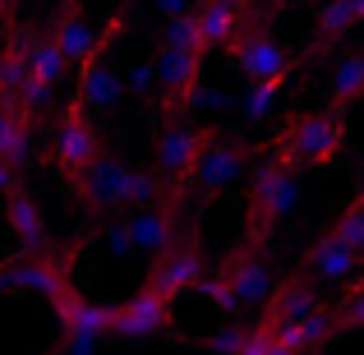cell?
Instances as JSON below:
<instances>
[{
  "mask_svg": "<svg viewBox=\"0 0 364 355\" xmlns=\"http://www.w3.org/2000/svg\"><path fill=\"white\" fill-rule=\"evenodd\" d=\"M291 208H295V171L267 152V157L254 161V171L245 180V235H240V245L263 254L277 235V222Z\"/></svg>",
  "mask_w": 364,
  "mask_h": 355,
  "instance_id": "cell-1",
  "label": "cell"
},
{
  "mask_svg": "<svg viewBox=\"0 0 364 355\" xmlns=\"http://www.w3.org/2000/svg\"><path fill=\"white\" fill-rule=\"evenodd\" d=\"M346 148V111H300L282 124L267 152L277 161H286L291 171L300 166H328Z\"/></svg>",
  "mask_w": 364,
  "mask_h": 355,
  "instance_id": "cell-2",
  "label": "cell"
},
{
  "mask_svg": "<svg viewBox=\"0 0 364 355\" xmlns=\"http://www.w3.org/2000/svg\"><path fill=\"white\" fill-rule=\"evenodd\" d=\"M97 157H102L97 120H92V111L83 107L79 97H70V107L55 116V134H51V143H46V161L60 171L65 185H74V180H79Z\"/></svg>",
  "mask_w": 364,
  "mask_h": 355,
  "instance_id": "cell-3",
  "label": "cell"
},
{
  "mask_svg": "<svg viewBox=\"0 0 364 355\" xmlns=\"http://www.w3.org/2000/svg\"><path fill=\"white\" fill-rule=\"evenodd\" d=\"M152 79L161 83L157 120H185L189 107L198 102V92H203V51L161 42L157 60H152Z\"/></svg>",
  "mask_w": 364,
  "mask_h": 355,
  "instance_id": "cell-4",
  "label": "cell"
},
{
  "mask_svg": "<svg viewBox=\"0 0 364 355\" xmlns=\"http://www.w3.org/2000/svg\"><path fill=\"white\" fill-rule=\"evenodd\" d=\"M208 277V258H203V245H198V231L189 226L185 240H171V249H161V258L152 263L148 272V291H157L161 300L176 304V295H189L198 282Z\"/></svg>",
  "mask_w": 364,
  "mask_h": 355,
  "instance_id": "cell-5",
  "label": "cell"
},
{
  "mask_svg": "<svg viewBox=\"0 0 364 355\" xmlns=\"http://www.w3.org/2000/svg\"><path fill=\"white\" fill-rule=\"evenodd\" d=\"M222 51L245 70L249 83H286V74H291V65H295L291 55H286V46L272 37V28H235V37Z\"/></svg>",
  "mask_w": 364,
  "mask_h": 355,
  "instance_id": "cell-6",
  "label": "cell"
},
{
  "mask_svg": "<svg viewBox=\"0 0 364 355\" xmlns=\"http://www.w3.org/2000/svg\"><path fill=\"white\" fill-rule=\"evenodd\" d=\"M161 332H171V300H161L148 286L116 309H107V337L143 341V337H161Z\"/></svg>",
  "mask_w": 364,
  "mask_h": 355,
  "instance_id": "cell-7",
  "label": "cell"
},
{
  "mask_svg": "<svg viewBox=\"0 0 364 355\" xmlns=\"http://www.w3.org/2000/svg\"><path fill=\"white\" fill-rule=\"evenodd\" d=\"M314 309H323V295H318V286L295 267V272H286L282 282L267 291L263 319L258 323H263V328H295V323H304Z\"/></svg>",
  "mask_w": 364,
  "mask_h": 355,
  "instance_id": "cell-8",
  "label": "cell"
},
{
  "mask_svg": "<svg viewBox=\"0 0 364 355\" xmlns=\"http://www.w3.org/2000/svg\"><path fill=\"white\" fill-rule=\"evenodd\" d=\"M217 277L226 282L235 309H258V304L267 300V291H272V277H267L263 254H254V249H245V245H235L231 254L217 263Z\"/></svg>",
  "mask_w": 364,
  "mask_h": 355,
  "instance_id": "cell-9",
  "label": "cell"
},
{
  "mask_svg": "<svg viewBox=\"0 0 364 355\" xmlns=\"http://www.w3.org/2000/svg\"><path fill=\"white\" fill-rule=\"evenodd\" d=\"M300 272L309 277L314 286H337V282L360 277V254L341 245L337 231L328 226V231H318V235H314V245L300 254Z\"/></svg>",
  "mask_w": 364,
  "mask_h": 355,
  "instance_id": "cell-10",
  "label": "cell"
},
{
  "mask_svg": "<svg viewBox=\"0 0 364 355\" xmlns=\"http://www.w3.org/2000/svg\"><path fill=\"white\" fill-rule=\"evenodd\" d=\"M249 157H254L249 143H231V139L217 134V139L203 148V157H198V171H194V185H189V189H198L203 198H217L249 166Z\"/></svg>",
  "mask_w": 364,
  "mask_h": 355,
  "instance_id": "cell-11",
  "label": "cell"
},
{
  "mask_svg": "<svg viewBox=\"0 0 364 355\" xmlns=\"http://www.w3.org/2000/svg\"><path fill=\"white\" fill-rule=\"evenodd\" d=\"M124 185H129V166L116 161V157H97L70 189L92 208V213H107V208L124 203Z\"/></svg>",
  "mask_w": 364,
  "mask_h": 355,
  "instance_id": "cell-12",
  "label": "cell"
},
{
  "mask_svg": "<svg viewBox=\"0 0 364 355\" xmlns=\"http://www.w3.org/2000/svg\"><path fill=\"white\" fill-rule=\"evenodd\" d=\"M5 222H9V235L18 240L23 254H37V249L51 245V240H46V222H42V208H37L33 189H23V185H9L5 189Z\"/></svg>",
  "mask_w": 364,
  "mask_h": 355,
  "instance_id": "cell-13",
  "label": "cell"
},
{
  "mask_svg": "<svg viewBox=\"0 0 364 355\" xmlns=\"http://www.w3.org/2000/svg\"><path fill=\"white\" fill-rule=\"evenodd\" d=\"M364 18V0H323L318 5V18H314V42L304 51V60H318L323 51L341 42L346 33H355Z\"/></svg>",
  "mask_w": 364,
  "mask_h": 355,
  "instance_id": "cell-14",
  "label": "cell"
},
{
  "mask_svg": "<svg viewBox=\"0 0 364 355\" xmlns=\"http://www.w3.org/2000/svg\"><path fill=\"white\" fill-rule=\"evenodd\" d=\"M51 304H55V319H60V328H65V346H70V341L107 337V309L92 304L88 295H79V286H70V291H65L60 300H51Z\"/></svg>",
  "mask_w": 364,
  "mask_h": 355,
  "instance_id": "cell-15",
  "label": "cell"
},
{
  "mask_svg": "<svg viewBox=\"0 0 364 355\" xmlns=\"http://www.w3.org/2000/svg\"><path fill=\"white\" fill-rule=\"evenodd\" d=\"M37 124L42 120H37L33 111H23L18 102L0 107V161H5L9 171H18V176H23V166H28V148H33Z\"/></svg>",
  "mask_w": 364,
  "mask_h": 355,
  "instance_id": "cell-16",
  "label": "cell"
},
{
  "mask_svg": "<svg viewBox=\"0 0 364 355\" xmlns=\"http://www.w3.org/2000/svg\"><path fill=\"white\" fill-rule=\"evenodd\" d=\"M28 46H33V33L28 28H5L0 37V107L18 102L23 92V79H28Z\"/></svg>",
  "mask_w": 364,
  "mask_h": 355,
  "instance_id": "cell-17",
  "label": "cell"
},
{
  "mask_svg": "<svg viewBox=\"0 0 364 355\" xmlns=\"http://www.w3.org/2000/svg\"><path fill=\"white\" fill-rule=\"evenodd\" d=\"M208 346H213V351H226V355H295L282 341V332L263 328V323H254V328H226L222 337H213Z\"/></svg>",
  "mask_w": 364,
  "mask_h": 355,
  "instance_id": "cell-18",
  "label": "cell"
},
{
  "mask_svg": "<svg viewBox=\"0 0 364 355\" xmlns=\"http://www.w3.org/2000/svg\"><path fill=\"white\" fill-rule=\"evenodd\" d=\"M194 23H198V42H203V51H222V46L235 37V28H240V14H235L231 5L203 0V5L194 9Z\"/></svg>",
  "mask_w": 364,
  "mask_h": 355,
  "instance_id": "cell-19",
  "label": "cell"
},
{
  "mask_svg": "<svg viewBox=\"0 0 364 355\" xmlns=\"http://www.w3.org/2000/svg\"><path fill=\"white\" fill-rule=\"evenodd\" d=\"M46 33H51V42L60 46L65 65H79V55L88 51V42H92V28H88V18H83V5L79 9H60Z\"/></svg>",
  "mask_w": 364,
  "mask_h": 355,
  "instance_id": "cell-20",
  "label": "cell"
},
{
  "mask_svg": "<svg viewBox=\"0 0 364 355\" xmlns=\"http://www.w3.org/2000/svg\"><path fill=\"white\" fill-rule=\"evenodd\" d=\"M360 92H364V55L350 51L346 60L337 65V74H332V111L355 107V102H360Z\"/></svg>",
  "mask_w": 364,
  "mask_h": 355,
  "instance_id": "cell-21",
  "label": "cell"
},
{
  "mask_svg": "<svg viewBox=\"0 0 364 355\" xmlns=\"http://www.w3.org/2000/svg\"><path fill=\"white\" fill-rule=\"evenodd\" d=\"M332 231H337V240H341L346 249L364 254V194H355L346 208H341V217L332 222Z\"/></svg>",
  "mask_w": 364,
  "mask_h": 355,
  "instance_id": "cell-22",
  "label": "cell"
},
{
  "mask_svg": "<svg viewBox=\"0 0 364 355\" xmlns=\"http://www.w3.org/2000/svg\"><path fill=\"white\" fill-rule=\"evenodd\" d=\"M282 92V83H249V97H245V116L249 120H263L272 116V102Z\"/></svg>",
  "mask_w": 364,
  "mask_h": 355,
  "instance_id": "cell-23",
  "label": "cell"
},
{
  "mask_svg": "<svg viewBox=\"0 0 364 355\" xmlns=\"http://www.w3.org/2000/svg\"><path fill=\"white\" fill-rule=\"evenodd\" d=\"M14 9H18V5H9V0H0V33L18 23V18H14Z\"/></svg>",
  "mask_w": 364,
  "mask_h": 355,
  "instance_id": "cell-24",
  "label": "cell"
},
{
  "mask_svg": "<svg viewBox=\"0 0 364 355\" xmlns=\"http://www.w3.org/2000/svg\"><path fill=\"white\" fill-rule=\"evenodd\" d=\"M148 83H152V65H139V70H134V88H148Z\"/></svg>",
  "mask_w": 364,
  "mask_h": 355,
  "instance_id": "cell-25",
  "label": "cell"
},
{
  "mask_svg": "<svg viewBox=\"0 0 364 355\" xmlns=\"http://www.w3.org/2000/svg\"><path fill=\"white\" fill-rule=\"evenodd\" d=\"M161 9H166V14H180L185 5H180V0H161Z\"/></svg>",
  "mask_w": 364,
  "mask_h": 355,
  "instance_id": "cell-26",
  "label": "cell"
},
{
  "mask_svg": "<svg viewBox=\"0 0 364 355\" xmlns=\"http://www.w3.org/2000/svg\"><path fill=\"white\" fill-rule=\"evenodd\" d=\"M217 5H231V9H235V14H240V5H245V0H217Z\"/></svg>",
  "mask_w": 364,
  "mask_h": 355,
  "instance_id": "cell-27",
  "label": "cell"
},
{
  "mask_svg": "<svg viewBox=\"0 0 364 355\" xmlns=\"http://www.w3.org/2000/svg\"><path fill=\"white\" fill-rule=\"evenodd\" d=\"M83 5V0H60V9H79Z\"/></svg>",
  "mask_w": 364,
  "mask_h": 355,
  "instance_id": "cell-28",
  "label": "cell"
},
{
  "mask_svg": "<svg viewBox=\"0 0 364 355\" xmlns=\"http://www.w3.org/2000/svg\"><path fill=\"white\" fill-rule=\"evenodd\" d=\"M0 286H5V263H0Z\"/></svg>",
  "mask_w": 364,
  "mask_h": 355,
  "instance_id": "cell-29",
  "label": "cell"
},
{
  "mask_svg": "<svg viewBox=\"0 0 364 355\" xmlns=\"http://www.w3.org/2000/svg\"><path fill=\"white\" fill-rule=\"evenodd\" d=\"M9 5H18V0H9Z\"/></svg>",
  "mask_w": 364,
  "mask_h": 355,
  "instance_id": "cell-30",
  "label": "cell"
}]
</instances>
